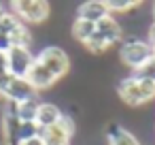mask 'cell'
Instances as JSON below:
<instances>
[{"label":"cell","instance_id":"1","mask_svg":"<svg viewBox=\"0 0 155 145\" xmlns=\"http://www.w3.org/2000/svg\"><path fill=\"white\" fill-rule=\"evenodd\" d=\"M36 60H38L55 79H62V77L68 73V68H70V58H68V54H66L62 47H58V45H47V47H43L41 54L36 56Z\"/></svg>","mask_w":155,"mask_h":145},{"label":"cell","instance_id":"2","mask_svg":"<svg viewBox=\"0 0 155 145\" xmlns=\"http://www.w3.org/2000/svg\"><path fill=\"white\" fill-rule=\"evenodd\" d=\"M74 132H77L74 119L64 113L55 126L41 128V139L45 141V145H70V139Z\"/></svg>","mask_w":155,"mask_h":145},{"label":"cell","instance_id":"3","mask_svg":"<svg viewBox=\"0 0 155 145\" xmlns=\"http://www.w3.org/2000/svg\"><path fill=\"white\" fill-rule=\"evenodd\" d=\"M119 56H121V62H123L125 66H130V68H134V71H136L138 66H142L147 60H151V58H153V47H151L147 41L132 39V41L123 43V47H121Z\"/></svg>","mask_w":155,"mask_h":145},{"label":"cell","instance_id":"4","mask_svg":"<svg viewBox=\"0 0 155 145\" xmlns=\"http://www.w3.org/2000/svg\"><path fill=\"white\" fill-rule=\"evenodd\" d=\"M15 15L26 24H43L49 17V5L43 0H15L13 2Z\"/></svg>","mask_w":155,"mask_h":145},{"label":"cell","instance_id":"5","mask_svg":"<svg viewBox=\"0 0 155 145\" xmlns=\"http://www.w3.org/2000/svg\"><path fill=\"white\" fill-rule=\"evenodd\" d=\"M34 58L36 56H32V51L26 49V47H11L9 54H7V62H9L7 71H9V75L11 77H26L30 66L34 64Z\"/></svg>","mask_w":155,"mask_h":145},{"label":"cell","instance_id":"6","mask_svg":"<svg viewBox=\"0 0 155 145\" xmlns=\"http://www.w3.org/2000/svg\"><path fill=\"white\" fill-rule=\"evenodd\" d=\"M2 96H5V100L15 102V105L32 100V98H38L36 90L30 85V81L26 77H11V81H9V85H7V90H5Z\"/></svg>","mask_w":155,"mask_h":145},{"label":"cell","instance_id":"7","mask_svg":"<svg viewBox=\"0 0 155 145\" xmlns=\"http://www.w3.org/2000/svg\"><path fill=\"white\" fill-rule=\"evenodd\" d=\"M108 9L106 5L102 2V0H87V2H83L77 11V17L79 19H85V22H91V24H98L100 19L108 17Z\"/></svg>","mask_w":155,"mask_h":145},{"label":"cell","instance_id":"8","mask_svg":"<svg viewBox=\"0 0 155 145\" xmlns=\"http://www.w3.org/2000/svg\"><path fill=\"white\" fill-rule=\"evenodd\" d=\"M26 79L30 81V85L38 92V90H45V88H49V85H53L58 79L34 58V64L30 66V71H28V75H26Z\"/></svg>","mask_w":155,"mask_h":145},{"label":"cell","instance_id":"9","mask_svg":"<svg viewBox=\"0 0 155 145\" xmlns=\"http://www.w3.org/2000/svg\"><path fill=\"white\" fill-rule=\"evenodd\" d=\"M117 92H119L121 100H123L125 105H130V107H140V105H144V100H142V96H140V90H138V81H136L134 77L121 79L119 85H117Z\"/></svg>","mask_w":155,"mask_h":145},{"label":"cell","instance_id":"10","mask_svg":"<svg viewBox=\"0 0 155 145\" xmlns=\"http://www.w3.org/2000/svg\"><path fill=\"white\" fill-rule=\"evenodd\" d=\"M96 32L108 43V47L110 45H115V43H119L121 41V34H123V30H121V26L108 15V17H104V19H100L98 24H96Z\"/></svg>","mask_w":155,"mask_h":145},{"label":"cell","instance_id":"11","mask_svg":"<svg viewBox=\"0 0 155 145\" xmlns=\"http://www.w3.org/2000/svg\"><path fill=\"white\" fill-rule=\"evenodd\" d=\"M106 136H108V145H140V141L121 124L113 122L106 128Z\"/></svg>","mask_w":155,"mask_h":145},{"label":"cell","instance_id":"12","mask_svg":"<svg viewBox=\"0 0 155 145\" xmlns=\"http://www.w3.org/2000/svg\"><path fill=\"white\" fill-rule=\"evenodd\" d=\"M62 109L53 102H41L38 105V113H36V124L41 128H49V126H55L62 117Z\"/></svg>","mask_w":155,"mask_h":145},{"label":"cell","instance_id":"13","mask_svg":"<svg viewBox=\"0 0 155 145\" xmlns=\"http://www.w3.org/2000/svg\"><path fill=\"white\" fill-rule=\"evenodd\" d=\"M38 105H41L38 98H32V100L15 105V117H17V122H36Z\"/></svg>","mask_w":155,"mask_h":145},{"label":"cell","instance_id":"14","mask_svg":"<svg viewBox=\"0 0 155 145\" xmlns=\"http://www.w3.org/2000/svg\"><path fill=\"white\" fill-rule=\"evenodd\" d=\"M94 34H96V24L85 22V19H79V17L72 22V36H74V41H79V43L85 45Z\"/></svg>","mask_w":155,"mask_h":145},{"label":"cell","instance_id":"15","mask_svg":"<svg viewBox=\"0 0 155 145\" xmlns=\"http://www.w3.org/2000/svg\"><path fill=\"white\" fill-rule=\"evenodd\" d=\"M34 136H41V126L36 122H19L17 132H15V143H21Z\"/></svg>","mask_w":155,"mask_h":145},{"label":"cell","instance_id":"16","mask_svg":"<svg viewBox=\"0 0 155 145\" xmlns=\"http://www.w3.org/2000/svg\"><path fill=\"white\" fill-rule=\"evenodd\" d=\"M11 36V45L13 47H26V49H30V45H32V30L26 26V24H21L13 34H9Z\"/></svg>","mask_w":155,"mask_h":145},{"label":"cell","instance_id":"17","mask_svg":"<svg viewBox=\"0 0 155 145\" xmlns=\"http://www.w3.org/2000/svg\"><path fill=\"white\" fill-rule=\"evenodd\" d=\"M24 22L15 15V11H5L2 17H0V32L2 34H13Z\"/></svg>","mask_w":155,"mask_h":145},{"label":"cell","instance_id":"18","mask_svg":"<svg viewBox=\"0 0 155 145\" xmlns=\"http://www.w3.org/2000/svg\"><path fill=\"white\" fill-rule=\"evenodd\" d=\"M104 5H106L108 13H127V11L140 7L138 0H106Z\"/></svg>","mask_w":155,"mask_h":145},{"label":"cell","instance_id":"19","mask_svg":"<svg viewBox=\"0 0 155 145\" xmlns=\"http://www.w3.org/2000/svg\"><path fill=\"white\" fill-rule=\"evenodd\" d=\"M132 77H136V79H149V81H155V56L151 58V60H147L142 66H138L136 71H134V75Z\"/></svg>","mask_w":155,"mask_h":145},{"label":"cell","instance_id":"20","mask_svg":"<svg viewBox=\"0 0 155 145\" xmlns=\"http://www.w3.org/2000/svg\"><path fill=\"white\" fill-rule=\"evenodd\" d=\"M136 79V77H134ZM138 81V90H140V96L144 102L153 100L155 98V81H149V79H136Z\"/></svg>","mask_w":155,"mask_h":145},{"label":"cell","instance_id":"21","mask_svg":"<svg viewBox=\"0 0 155 145\" xmlns=\"http://www.w3.org/2000/svg\"><path fill=\"white\" fill-rule=\"evenodd\" d=\"M85 47H87L91 54H102V51H106V49H108V43H106V41H104V39L96 32V34H94V36L85 43Z\"/></svg>","mask_w":155,"mask_h":145},{"label":"cell","instance_id":"22","mask_svg":"<svg viewBox=\"0 0 155 145\" xmlns=\"http://www.w3.org/2000/svg\"><path fill=\"white\" fill-rule=\"evenodd\" d=\"M11 47H13V45H11V36L0 32V54H9Z\"/></svg>","mask_w":155,"mask_h":145},{"label":"cell","instance_id":"23","mask_svg":"<svg viewBox=\"0 0 155 145\" xmlns=\"http://www.w3.org/2000/svg\"><path fill=\"white\" fill-rule=\"evenodd\" d=\"M9 81H11L9 71H7V73H0V96L5 94V90H7V85H9Z\"/></svg>","mask_w":155,"mask_h":145},{"label":"cell","instance_id":"24","mask_svg":"<svg viewBox=\"0 0 155 145\" xmlns=\"http://www.w3.org/2000/svg\"><path fill=\"white\" fill-rule=\"evenodd\" d=\"M147 43H149L151 47H155V22L149 26V39H147Z\"/></svg>","mask_w":155,"mask_h":145},{"label":"cell","instance_id":"25","mask_svg":"<svg viewBox=\"0 0 155 145\" xmlns=\"http://www.w3.org/2000/svg\"><path fill=\"white\" fill-rule=\"evenodd\" d=\"M17 145H45V141H43L41 136H34V139H28V141H21V143H17Z\"/></svg>","mask_w":155,"mask_h":145},{"label":"cell","instance_id":"26","mask_svg":"<svg viewBox=\"0 0 155 145\" xmlns=\"http://www.w3.org/2000/svg\"><path fill=\"white\" fill-rule=\"evenodd\" d=\"M7 66H9V62H7V54H0V73H7Z\"/></svg>","mask_w":155,"mask_h":145},{"label":"cell","instance_id":"27","mask_svg":"<svg viewBox=\"0 0 155 145\" xmlns=\"http://www.w3.org/2000/svg\"><path fill=\"white\" fill-rule=\"evenodd\" d=\"M5 102H7V100H5V96H0V109L5 107Z\"/></svg>","mask_w":155,"mask_h":145},{"label":"cell","instance_id":"28","mask_svg":"<svg viewBox=\"0 0 155 145\" xmlns=\"http://www.w3.org/2000/svg\"><path fill=\"white\" fill-rule=\"evenodd\" d=\"M2 13H5V9H2V7H0V17H2Z\"/></svg>","mask_w":155,"mask_h":145},{"label":"cell","instance_id":"29","mask_svg":"<svg viewBox=\"0 0 155 145\" xmlns=\"http://www.w3.org/2000/svg\"><path fill=\"white\" fill-rule=\"evenodd\" d=\"M0 145H7V143H5V141H0Z\"/></svg>","mask_w":155,"mask_h":145},{"label":"cell","instance_id":"30","mask_svg":"<svg viewBox=\"0 0 155 145\" xmlns=\"http://www.w3.org/2000/svg\"><path fill=\"white\" fill-rule=\"evenodd\" d=\"M153 15H155V5H153Z\"/></svg>","mask_w":155,"mask_h":145}]
</instances>
